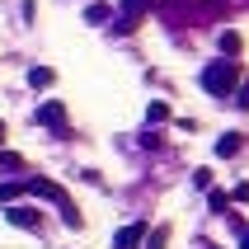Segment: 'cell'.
<instances>
[{
    "mask_svg": "<svg viewBox=\"0 0 249 249\" xmlns=\"http://www.w3.org/2000/svg\"><path fill=\"white\" fill-rule=\"evenodd\" d=\"M141 245H146V221H132L113 235V249H141Z\"/></svg>",
    "mask_w": 249,
    "mask_h": 249,
    "instance_id": "3",
    "label": "cell"
},
{
    "mask_svg": "<svg viewBox=\"0 0 249 249\" xmlns=\"http://www.w3.org/2000/svg\"><path fill=\"white\" fill-rule=\"evenodd\" d=\"M235 104H240V108H249V85H235Z\"/></svg>",
    "mask_w": 249,
    "mask_h": 249,
    "instance_id": "14",
    "label": "cell"
},
{
    "mask_svg": "<svg viewBox=\"0 0 249 249\" xmlns=\"http://www.w3.org/2000/svg\"><path fill=\"white\" fill-rule=\"evenodd\" d=\"M28 193H38V197H47L61 216H66V226H85V216H80V207L71 202V193L61 188V183H52V179H42V174H33L28 179Z\"/></svg>",
    "mask_w": 249,
    "mask_h": 249,
    "instance_id": "2",
    "label": "cell"
},
{
    "mask_svg": "<svg viewBox=\"0 0 249 249\" xmlns=\"http://www.w3.org/2000/svg\"><path fill=\"white\" fill-rule=\"evenodd\" d=\"M85 19H89V24H108L113 10H108V5H89V10H85Z\"/></svg>",
    "mask_w": 249,
    "mask_h": 249,
    "instance_id": "9",
    "label": "cell"
},
{
    "mask_svg": "<svg viewBox=\"0 0 249 249\" xmlns=\"http://www.w3.org/2000/svg\"><path fill=\"white\" fill-rule=\"evenodd\" d=\"M231 197H235V202H245V207H249V183H235V193H231Z\"/></svg>",
    "mask_w": 249,
    "mask_h": 249,
    "instance_id": "15",
    "label": "cell"
},
{
    "mask_svg": "<svg viewBox=\"0 0 249 249\" xmlns=\"http://www.w3.org/2000/svg\"><path fill=\"white\" fill-rule=\"evenodd\" d=\"M221 52H226V56L240 52V33H235V28H226V33H221Z\"/></svg>",
    "mask_w": 249,
    "mask_h": 249,
    "instance_id": "10",
    "label": "cell"
},
{
    "mask_svg": "<svg viewBox=\"0 0 249 249\" xmlns=\"http://www.w3.org/2000/svg\"><path fill=\"white\" fill-rule=\"evenodd\" d=\"M240 249H249V226H245V235H240Z\"/></svg>",
    "mask_w": 249,
    "mask_h": 249,
    "instance_id": "17",
    "label": "cell"
},
{
    "mask_svg": "<svg viewBox=\"0 0 249 249\" xmlns=\"http://www.w3.org/2000/svg\"><path fill=\"white\" fill-rule=\"evenodd\" d=\"M5 221H10V226H24V231H38L42 216H38L33 207H19V202H10V207H5Z\"/></svg>",
    "mask_w": 249,
    "mask_h": 249,
    "instance_id": "4",
    "label": "cell"
},
{
    "mask_svg": "<svg viewBox=\"0 0 249 249\" xmlns=\"http://www.w3.org/2000/svg\"><path fill=\"white\" fill-rule=\"evenodd\" d=\"M202 89H207L212 99H226V94H235V85H240V61H212V66H202Z\"/></svg>",
    "mask_w": 249,
    "mask_h": 249,
    "instance_id": "1",
    "label": "cell"
},
{
    "mask_svg": "<svg viewBox=\"0 0 249 249\" xmlns=\"http://www.w3.org/2000/svg\"><path fill=\"white\" fill-rule=\"evenodd\" d=\"M0 169H10V174H14V169H24V155H14V151H0Z\"/></svg>",
    "mask_w": 249,
    "mask_h": 249,
    "instance_id": "11",
    "label": "cell"
},
{
    "mask_svg": "<svg viewBox=\"0 0 249 249\" xmlns=\"http://www.w3.org/2000/svg\"><path fill=\"white\" fill-rule=\"evenodd\" d=\"M240 151H245V137H240V132H226V137L216 141V155H221V160H235Z\"/></svg>",
    "mask_w": 249,
    "mask_h": 249,
    "instance_id": "6",
    "label": "cell"
},
{
    "mask_svg": "<svg viewBox=\"0 0 249 249\" xmlns=\"http://www.w3.org/2000/svg\"><path fill=\"white\" fill-rule=\"evenodd\" d=\"M146 118H151V123H165V118H169V104H151V108H146Z\"/></svg>",
    "mask_w": 249,
    "mask_h": 249,
    "instance_id": "13",
    "label": "cell"
},
{
    "mask_svg": "<svg viewBox=\"0 0 249 249\" xmlns=\"http://www.w3.org/2000/svg\"><path fill=\"white\" fill-rule=\"evenodd\" d=\"M38 123H42V127H66V108H61L56 99H47V104L38 108Z\"/></svg>",
    "mask_w": 249,
    "mask_h": 249,
    "instance_id": "5",
    "label": "cell"
},
{
    "mask_svg": "<svg viewBox=\"0 0 249 249\" xmlns=\"http://www.w3.org/2000/svg\"><path fill=\"white\" fill-rule=\"evenodd\" d=\"M141 249H169V226H155V231H146V245Z\"/></svg>",
    "mask_w": 249,
    "mask_h": 249,
    "instance_id": "8",
    "label": "cell"
},
{
    "mask_svg": "<svg viewBox=\"0 0 249 249\" xmlns=\"http://www.w3.org/2000/svg\"><path fill=\"white\" fill-rule=\"evenodd\" d=\"M14 197H19V183H14V179H10V183H0V202H5V207H10Z\"/></svg>",
    "mask_w": 249,
    "mask_h": 249,
    "instance_id": "12",
    "label": "cell"
},
{
    "mask_svg": "<svg viewBox=\"0 0 249 249\" xmlns=\"http://www.w3.org/2000/svg\"><path fill=\"white\" fill-rule=\"evenodd\" d=\"M123 5H127V14L137 19V10H141V5H151V0H123Z\"/></svg>",
    "mask_w": 249,
    "mask_h": 249,
    "instance_id": "16",
    "label": "cell"
},
{
    "mask_svg": "<svg viewBox=\"0 0 249 249\" xmlns=\"http://www.w3.org/2000/svg\"><path fill=\"white\" fill-rule=\"evenodd\" d=\"M52 80H56L52 66H33L28 71V85H33V89H52Z\"/></svg>",
    "mask_w": 249,
    "mask_h": 249,
    "instance_id": "7",
    "label": "cell"
},
{
    "mask_svg": "<svg viewBox=\"0 0 249 249\" xmlns=\"http://www.w3.org/2000/svg\"><path fill=\"white\" fill-rule=\"evenodd\" d=\"M0 141H5V123H0Z\"/></svg>",
    "mask_w": 249,
    "mask_h": 249,
    "instance_id": "18",
    "label": "cell"
}]
</instances>
